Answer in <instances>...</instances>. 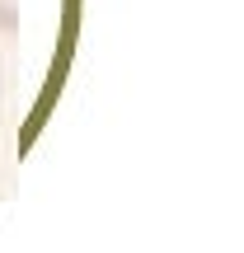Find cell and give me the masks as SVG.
<instances>
[{"instance_id": "6da1fadb", "label": "cell", "mask_w": 244, "mask_h": 253, "mask_svg": "<svg viewBox=\"0 0 244 253\" xmlns=\"http://www.w3.org/2000/svg\"><path fill=\"white\" fill-rule=\"evenodd\" d=\"M0 192H5V155H0Z\"/></svg>"}, {"instance_id": "7a4b0ae2", "label": "cell", "mask_w": 244, "mask_h": 253, "mask_svg": "<svg viewBox=\"0 0 244 253\" xmlns=\"http://www.w3.org/2000/svg\"><path fill=\"white\" fill-rule=\"evenodd\" d=\"M0 24H5V0H0Z\"/></svg>"}]
</instances>
